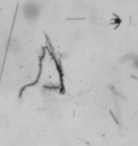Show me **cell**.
<instances>
[{
    "mask_svg": "<svg viewBox=\"0 0 138 146\" xmlns=\"http://www.w3.org/2000/svg\"><path fill=\"white\" fill-rule=\"evenodd\" d=\"M24 13H26L28 19L33 20L35 18H37V15L39 13V10L37 8H35V6L33 4H27L26 8L24 7Z\"/></svg>",
    "mask_w": 138,
    "mask_h": 146,
    "instance_id": "cell-1",
    "label": "cell"
}]
</instances>
